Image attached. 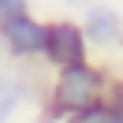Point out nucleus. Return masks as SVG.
Returning <instances> with one entry per match:
<instances>
[{
  "instance_id": "5",
  "label": "nucleus",
  "mask_w": 123,
  "mask_h": 123,
  "mask_svg": "<svg viewBox=\"0 0 123 123\" xmlns=\"http://www.w3.org/2000/svg\"><path fill=\"white\" fill-rule=\"evenodd\" d=\"M19 97H23V93H19V86L11 82V78L0 75V123L11 119V112L19 108Z\"/></svg>"
},
{
  "instance_id": "3",
  "label": "nucleus",
  "mask_w": 123,
  "mask_h": 123,
  "mask_svg": "<svg viewBox=\"0 0 123 123\" xmlns=\"http://www.w3.org/2000/svg\"><path fill=\"white\" fill-rule=\"evenodd\" d=\"M82 49L86 37L75 23H52L45 26V56L60 67H71V63H82Z\"/></svg>"
},
{
  "instance_id": "6",
  "label": "nucleus",
  "mask_w": 123,
  "mask_h": 123,
  "mask_svg": "<svg viewBox=\"0 0 123 123\" xmlns=\"http://www.w3.org/2000/svg\"><path fill=\"white\" fill-rule=\"evenodd\" d=\"M23 11H26V0H0V23L11 15H23Z\"/></svg>"
},
{
  "instance_id": "4",
  "label": "nucleus",
  "mask_w": 123,
  "mask_h": 123,
  "mask_svg": "<svg viewBox=\"0 0 123 123\" xmlns=\"http://www.w3.org/2000/svg\"><path fill=\"white\" fill-rule=\"evenodd\" d=\"M116 34H119V15L108 8H93L86 19V37L97 45H108V41H116Z\"/></svg>"
},
{
  "instance_id": "2",
  "label": "nucleus",
  "mask_w": 123,
  "mask_h": 123,
  "mask_svg": "<svg viewBox=\"0 0 123 123\" xmlns=\"http://www.w3.org/2000/svg\"><path fill=\"white\" fill-rule=\"evenodd\" d=\"M0 41L8 45L11 56H34V52H45V26L37 19L23 15H11L0 23Z\"/></svg>"
},
{
  "instance_id": "1",
  "label": "nucleus",
  "mask_w": 123,
  "mask_h": 123,
  "mask_svg": "<svg viewBox=\"0 0 123 123\" xmlns=\"http://www.w3.org/2000/svg\"><path fill=\"white\" fill-rule=\"evenodd\" d=\"M101 101V75L86 63H71L60 71L52 90V112L60 116H86Z\"/></svg>"
}]
</instances>
